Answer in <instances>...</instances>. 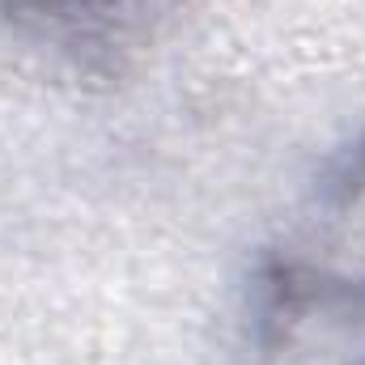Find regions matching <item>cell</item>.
Returning a JSON list of instances; mask_svg holds the SVG:
<instances>
[{
    "label": "cell",
    "instance_id": "6da1fadb",
    "mask_svg": "<svg viewBox=\"0 0 365 365\" xmlns=\"http://www.w3.org/2000/svg\"><path fill=\"white\" fill-rule=\"evenodd\" d=\"M182 0H0V26L77 68H119L140 51Z\"/></svg>",
    "mask_w": 365,
    "mask_h": 365
},
{
    "label": "cell",
    "instance_id": "7a4b0ae2",
    "mask_svg": "<svg viewBox=\"0 0 365 365\" xmlns=\"http://www.w3.org/2000/svg\"><path fill=\"white\" fill-rule=\"evenodd\" d=\"M314 195H319V204L331 208V212L353 208V204L365 195V132L353 140V145L336 149V153L323 162V175H319Z\"/></svg>",
    "mask_w": 365,
    "mask_h": 365
}]
</instances>
